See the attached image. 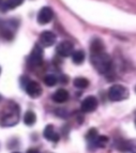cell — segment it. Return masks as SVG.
Returning <instances> with one entry per match:
<instances>
[{"label": "cell", "mask_w": 136, "mask_h": 153, "mask_svg": "<svg viewBox=\"0 0 136 153\" xmlns=\"http://www.w3.org/2000/svg\"><path fill=\"white\" fill-rule=\"evenodd\" d=\"M135 91H136V88H135Z\"/></svg>", "instance_id": "cell-26"}, {"label": "cell", "mask_w": 136, "mask_h": 153, "mask_svg": "<svg viewBox=\"0 0 136 153\" xmlns=\"http://www.w3.org/2000/svg\"><path fill=\"white\" fill-rule=\"evenodd\" d=\"M98 136H99V133H98V131H97V128H90L87 134H86V139H87L88 143H91V141L94 140Z\"/></svg>", "instance_id": "cell-20"}, {"label": "cell", "mask_w": 136, "mask_h": 153, "mask_svg": "<svg viewBox=\"0 0 136 153\" xmlns=\"http://www.w3.org/2000/svg\"><path fill=\"white\" fill-rule=\"evenodd\" d=\"M56 42V36L51 31H44L40 34V44L44 47L51 46Z\"/></svg>", "instance_id": "cell-11"}, {"label": "cell", "mask_w": 136, "mask_h": 153, "mask_svg": "<svg viewBox=\"0 0 136 153\" xmlns=\"http://www.w3.org/2000/svg\"><path fill=\"white\" fill-rule=\"evenodd\" d=\"M57 82H58V79L53 74L46 75V76L44 77V84L46 85V86H48V87H54Z\"/></svg>", "instance_id": "cell-19"}, {"label": "cell", "mask_w": 136, "mask_h": 153, "mask_svg": "<svg viewBox=\"0 0 136 153\" xmlns=\"http://www.w3.org/2000/svg\"><path fill=\"white\" fill-rule=\"evenodd\" d=\"M107 143H108V138L106 136L99 135L94 140H92L91 143H88V148H89L90 151H94L97 149L105 148Z\"/></svg>", "instance_id": "cell-12"}, {"label": "cell", "mask_w": 136, "mask_h": 153, "mask_svg": "<svg viewBox=\"0 0 136 153\" xmlns=\"http://www.w3.org/2000/svg\"><path fill=\"white\" fill-rule=\"evenodd\" d=\"M1 2H2V0H0V3H1Z\"/></svg>", "instance_id": "cell-22"}, {"label": "cell", "mask_w": 136, "mask_h": 153, "mask_svg": "<svg viewBox=\"0 0 136 153\" xmlns=\"http://www.w3.org/2000/svg\"><path fill=\"white\" fill-rule=\"evenodd\" d=\"M18 118H19V109H18L17 105H12V107L9 108L8 112L3 114L0 124L2 126H13L18 122Z\"/></svg>", "instance_id": "cell-2"}, {"label": "cell", "mask_w": 136, "mask_h": 153, "mask_svg": "<svg viewBox=\"0 0 136 153\" xmlns=\"http://www.w3.org/2000/svg\"><path fill=\"white\" fill-rule=\"evenodd\" d=\"M43 136L46 140L51 141V143H58L60 139V135L55 131L54 125H51V124H48L46 128H44Z\"/></svg>", "instance_id": "cell-10"}, {"label": "cell", "mask_w": 136, "mask_h": 153, "mask_svg": "<svg viewBox=\"0 0 136 153\" xmlns=\"http://www.w3.org/2000/svg\"><path fill=\"white\" fill-rule=\"evenodd\" d=\"M36 116L33 111L28 110V111L26 112L25 116H24V123H25L26 125L32 126V125L36 123Z\"/></svg>", "instance_id": "cell-15"}, {"label": "cell", "mask_w": 136, "mask_h": 153, "mask_svg": "<svg viewBox=\"0 0 136 153\" xmlns=\"http://www.w3.org/2000/svg\"><path fill=\"white\" fill-rule=\"evenodd\" d=\"M135 125H136V120H135Z\"/></svg>", "instance_id": "cell-25"}, {"label": "cell", "mask_w": 136, "mask_h": 153, "mask_svg": "<svg viewBox=\"0 0 136 153\" xmlns=\"http://www.w3.org/2000/svg\"><path fill=\"white\" fill-rule=\"evenodd\" d=\"M90 51H91V53H100V51H104V45L100 40L95 39L94 41H92V43H91Z\"/></svg>", "instance_id": "cell-18"}, {"label": "cell", "mask_w": 136, "mask_h": 153, "mask_svg": "<svg viewBox=\"0 0 136 153\" xmlns=\"http://www.w3.org/2000/svg\"><path fill=\"white\" fill-rule=\"evenodd\" d=\"M91 63L100 74L107 75L113 70V60L105 51L100 53H91Z\"/></svg>", "instance_id": "cell-1"}, {"label": "cell", "mask_w": 136, "mask_h": 153, "mask_svg": "<svg viewBox=\"0 0 136 153\" xmlns=\"http://www.w3.org/2000/svg\"><path fill=\"white\" fill-rule=\"evenodd\" d=\"M27 153H39V151L36 150V149H29V150L27 151Z\"/></svg>", "instance_id": "cell-21"}, {"label": "cell", "mask_w": 136, "mask_h": 153, "mask_svg": "<svg viewBox=\"0 0 136 153\" xmlns=\"http://www.w3.org/2000/svg\"><path fill=\"white\" fill-rule=\"evenodd\" d=\"M0 73H1V69H0Z\"/></svg>", "instance_id": "cell-24"}, {"label": "cell", "mask_w": 136, "mask_h": 153, "mask_svg": "<svg viewBox=\"0 0 136 153\" xmlns=\"http://www.w3.org/2000/svg\"><path fill=\"white\" fill-rule=\"evenodd\" d=\"M42 62H43V49L41 46L36 44L31 51V54L28 58V64L32 68H36L41 65Z\"/></svg>", "instance_id": "cell-5"}, {"label": "cell", "mask_w": 136, "mask_h": 153, "mask_svg": "<svg viewBox=\"0 0 136 153\" xmlns=\"http://www.w3.org/2000/svg\"><path fill=\"white\" fill-rule=\"evenodd\" d=\"M129 91L122 85H114L108 90V99L113 102H119L128 99Z\"/></svg>", "instance_id": "cell-3"}, {"label": "cell", "mask_w": 136, "mask_h": 153, "mask_svg": "<svg viewBox=\"0 0 136 153\" xmlns=\"http://www.w3.org/2000/svg\"><path fill=\"white\" fill-rule=\"evenodd\" d=\"M54 18V12L48 7H44L38 14V23L40 25H46Z\"/></svg>", "instance_id": "cell-8"}, {"label": "cell", "mask_w": 136, "mask_h": 153, "mask_svg": "<svg viewBox=\"0 0 136 153\" xmlns=\"http://www.w3.org/2000/svg\"><path fill=\"white\" fill-rule=\"evenodd\" d=\"M99 102L97 97L90 95V97H87L84 101L82 102V105H80V109H82V112L85 114H89V112L94 111L97 108H98Z\"/></svg>", "instance_id": "cell-6"}, {"label": "cell", "mask_w": 136, "mask_h": 153, "mask_svg": "<svg viewBox=\"0 0 136 153\" xmlns=\"http://www.w3.org/2000/svg\"><path fill=\"white\" fill-rule=\"evenodd\" d=\"M23 87L26 93L32 99H36L42 94V87L40 84L34 80H30L27 77H25V84H23Z\"/></svg>", "instance_id": "cell-4"}, {"label": "cell", "mask_w": 136, "mask_h": 153, "mask_svg": "<svg viewBox=\"0 0 136 153\" xmlns=\"http://www.w3.org/2000/svg\"><path fill=\"white\" fill-rule=\"evenodd\" d=\"M23 2L24 0H5L0 3V8L2 10H12L16 7H19Z\"/></svg>", "instance_id": "cell-14"}, {"label": "cell", "mask_w": 136, "mask_h": 153, "mask_svg": "<svg viewBox=\"0 0 136 153\" xmlns=\"http://www.w3.org/2000/svg\"><path fill=\"white\" fill-rule=\"evenodd\" d=\"M57 54L61 57H69L73 54V44L69 41H63L57 46Z\"/></svg>", "instance_id": "cell-9"}, {"label": "cell", "mask_w": 136, "mask_h": 153, "mask_svg": "<svg viewBox=\"0 0 136 153\" xmlns=\"http://www.w3.org/2000/svg\"><path fill=\"white\" fill-rule=\"evenodd\" d=\"M13 153H19V152H13Z\"/></svg>", "instance_id": "cell-23"}, {"label": "cell", "mask_w": 136, "mask_h": 153, "mask_svg": "<svg viewBox=\"0 0 136 153\" xmlns=\"http://www.w3.org/2000/svg\"><path fill=\"white\" fill-rule=\"evenodd\" d=\"M117 150L123 153H136V141L135 140H119L116 143Z\"/></svg>", "instance_id": "cell-7"}, {"label": "cell", "mask_w": 136, "mask_h": 153, "mask_svg": "<svg viewBox=\"0 0 136 153\" xmlns=\"http://www.w3.org/2000/svg\"><path fill=\"white\" fill-rule=\"evenodd\" d=\"M72 60L75 64H82V62L85 61V53H84L82 51H73Z\"/></svg>", "instance_id": "cell-17"}, {"label": "cell", "mask_w": 136, "mask_h": 153, "mask_svg": "<svg viewBox=\"0 0 136 153\" xmlns=\"http://www.w3.org/2000/svg\"><path fill=\"white\" fill-rule=\"evenodd\" d=\"M73 84L78 89H86L89 86V80L87 78H85V77H77V78L74 79Z\"/></svg>", "instance_id": "cell-16"}, {"label": "cell", "mask_w": 136, "mask_h": 153, "mask_svg": "<svg viewBox=\"0 0 136 153\" xmlns=\"http://www.w3.org/2000/svg\"><path fill=\"white\" fill-rule=\"evenodd\" d=\"M69 92L67 91L65 89H58L56 92H55L54 94H53V97H51V99H53V101L56 103H59V104H61V103H65L69 100Z\"/></svg>", "instance_id": "cell-13"}]
</instances>
